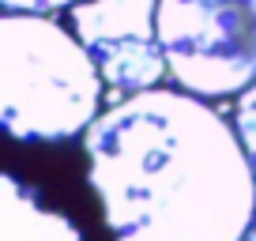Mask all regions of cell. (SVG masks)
Instances as JSON below:
<instances>
[{
    "mask_svg": "<svg viewBox=\"0 0 256 241\" xmlns=\"http://www.w3.org/2000/svg\"><path fill=\"white\" fill-rule=\"evenodd\" d=\"M83 151L113 241H245L256 226L252 158L192 90L124 94L83 132Z\"/></svg>",
    "mask_w": 256,
    "mask_h": 241,
    "instance_id": "1",
    "label": "cell"
},
{
    "mask_svg": "<svg viewBox=\"0 0 256 241\" xmlns=\"http://www.w3.org/2000/svg\"><path fill=\"white\" fill-rule=\"evenodd\" d=\"M106 80L72 26L38 12L0 16V120L12 140L60 144L102 113Z\"/></svg>",
    "mask_w": 256,
    "mask_h": 241,
    "instance_id": "2",
    "label": "cell"
},
{
    "mask_svg": "<svg viewBox=\"0 0 256 241\" xmlns=\"http://www.w3.org/2000/svg\"><path fill=\"white\" fill-rule=\"evenodd\" d=\"M158 42L174 83L208 102L256 83V0H158Z\"/></svg>",
    "mask_w": 256,
    "mask_h": 241,
    "instance_id": "3",
    "label": "cell"
},
{
    "mask_svg": "<svg viewBox=\"0 0 256 241\" xmlns=\"http://www.w3.org/2000/svg\"><path fill=\"white\" fill-rule=\"evenodd\" d=\"M68 26L90 53L113 42L158 38V0H80L68 8Z\"/></svg>",
    "mask_w": 256,
    "mask_h": 241,
    "instance_id": "4",
    "label": "cell"
},
{
    "mask_svg": "<svg viewBox=\"0 0 256 241\" xmlns=\"http://www.w3.org/2000/svg\"><path fill=\"white\" fill-rule=\"evenodd\" d=\"M0 241H83L80 226L53 211L19 177H0Z\"/></svg>",
    "mask_w": 256,
    "mask_h": 241,
    "instance_id": "5",
    "label": "cell"
},
{
    "mask_svg": "<svg viewBox=\"0 0 256 241\" xmlns=\"http://www.w3.org/2000/svg\"><path fill=\"white\" fill-rule=\"evenodd\" d=\"M94 60H98V72H102L106 87L120 90V94H140V90L162 87V80L170 76L158 38L113 42V46L94 49Z\"/></svg>",
    "mask_w": 256,
    "mask_h": 241,
    "instance_id": "6",
    "label": "cell"
},
{
    "mask_svg": "<svg viewBox=\"0 0 256 241\" xmlns=\"http://www.w3.org/2000/svg\"><path fill=\"white\" fill-rule=\"evenodd\" d=\"M234 128H238L241 144L252 158V170H256V83L234 98Z\"/></svg>",
    "mask_w": 256,
    "mask_h": 241,
    "instance_id": "7",
    "label": "cell"
},
{
    "mask_svg": "<svg viewBox=\"0 0 256 241\" xmlns=\"http://www.w3.org/2000/svg\"><path fill=\"white\" fill-rule=\"evenodd\" d=\"M80 0H0L4 12H38V16H53V12H68Z\"/></svg>",
    "mask_w": 256,
    "mask_h": 241,
    "instance_id": "8",
    "label": "cell"
},
{
    "mask_svg": "<svg viewBox=\"0 0 256 241\" xmlns=\"http://www.w3.org/2000/svg\"><path fill=\"white\" fill-rule=\"evenodd\" d=\"M245 241H256V226H252V230H248V238Z\"/></svg>",
    "mask_w": 256,
    "mask_h": 241,
    "instance_id": "9",
    "label": "cell"
}]
</instances>
